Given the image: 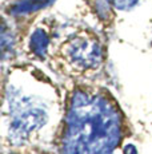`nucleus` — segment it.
I'll use <instances>...</instances> for the list:
<instances>
[{
  "instance_id": "obj_5",
  "label": "nucleus",
  "mask_w": 152,
  "mask_h": 154,
  "mask_svg": "<svg viewBox=\"0 0 152 154\" xmlns=\"http://www.w3.org/2000/svg\"><path fill=\"white\" fill-rule=\"evenodd\" d=\"M115 7L120 8V10H125V8L132 7L133 4L137 2V0H110Z\"/></svg>"
},
{
  "instance_id": "obj_4",
  "label": "nucleus",
  "mask_w": 152,
  "mask_h": 154,
  "mask_svg": "<svg viewBox=\"0 0 152 154\" xmlns=\"http://www.w3.org/2000/svg\"><path fill=\"white\" fill-rule=\"evenodd\" d=\"M48 46V38H47L45 32L42 29H37L31 39V47L34 50V52H36L37 55H43Z\"/></svg>"
},
{
  "instance_id": "obj_1",
  "label": "nucleus",
  "mask_w": 152,
  "mask_h": 154,
  "mask_svg": "<svg viewBox=\"0 0 152 154\" xmlns=\"http://www.w3.org/2000/svg\"><path fill=\"white\" fill-rule=\"evenodd\" d=\"M118 142L115 109L101 97L77 94L67 119V154H112Z\"/></svg>"
},
{
  "instance_id": "obj_2",
  "label": "nucleus",
  "mask_w": 152,
  "mask_h": 154,
  "mask_svg": "<svg viewBox=\"0 0 152 154\" xmlns=\"http://www.w3.org/2000/svg\"><path fill=\"white\" fill-rule=\"evenodd\" d=\"M64 54L74 69L80 70L95 67L100 59L98 42L87 36H77L71 39L64 47Z\"/></svg>"
},
{
  "instance_id": "obj_3",
  "label": "nucleus",
  "mask_w": 152,
  "mask_h": 154,
  "mask_svg": "<svg viewBox=\"0 0 152 154\" xmlns=\"http://www.w3.org/2000/svg\"><path fill=\"white\" fill-rule=\"evenodd\" d=\"M44 112L42 111H31L27 112L25 115H23L20 119H17L15 123H12V135L13 137H27V134L32 131L34 129H36L37 126H40L44 122Z\"/></svg>"
}]
</instances>
